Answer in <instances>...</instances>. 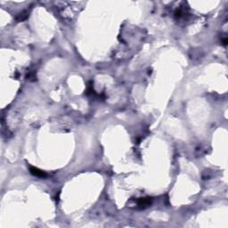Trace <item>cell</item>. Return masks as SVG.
<instances>
[{
  "label": "cell",
  "instance_id": "obj_1",
  "mask_svg": "<svg viewBox=\"0 0 228 228\" xmlns=\"http://www.w3.org/2000/svg\"><path fill=\"white\" fill-rule=\"evenodd\" d=\"M30 172L32 174L33 176L39 177V178H45L47 176V174L46 172L39 170L38 168H35V167H30Z\"/></svg>",
  "mask_w": 228,
  "mask_h": 228
},
{
  "label": "cell",
  "instance_id": "obj_2",
  "mask_svg": "<svg viewBox=\"0 0 228 228\" xmlns=\"http://www.w3.org/2000/svg\"><path fill=\"white\" fill-rule=\"evenodd\" d=\"M151 203V198H142V199H139L137 201V204L139 207H142V208H146L148 207Z\"/></svg>",
  "mask_w": 228,
  "mask_h": 228
}]
</instances>
